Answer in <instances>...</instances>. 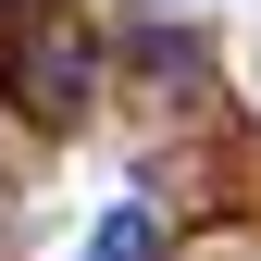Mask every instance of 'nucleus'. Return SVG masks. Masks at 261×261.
Here are the masks:
<instances>
[{"label":"nucleus","instance_id":"f257e3e1","mask_svg":"<svg viewBox=\"0 0 261 261\" xmlns=\"http://www.w3.org/2000/svg\"><path fill=\"white\" fill-rule=\"evenodd\" d=\"M0 100L25 124H75L100 100V38L75 25V0H0Z\"/></svg>","mask_w":261,"mask_h":261},{"label":"nucleus","instance_id":"f03ea898","mask_svg":"<svg viewBox=\"0 0 261 261\" xmlns=\"http://www.w3.org/2000/svg\"><path fill=\"white\" fill-rule=\"evenodd\" d=\"M87 261H162V224L149 212H112L100 237H87Z\"/></svg>","mask_w":261,"mask_h":261}]
</instances>
